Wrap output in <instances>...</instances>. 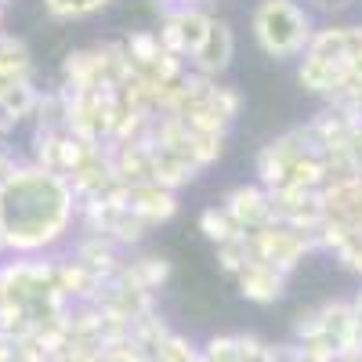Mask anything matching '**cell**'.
<instances>
[{"label":"cell","instance_id":"1","mask_svg":"<svg viewBox=\"0 0 362 362\" xmlns=\"http://www.w3.org/2000/svg\"><path fill=\"white\" fill-rule=\"evenodd\" d=\"M80 199L66 174L22 163L15 181L0 192V235L8 254L40 257L73 235Z\"/></svg>","mask_w":362,"mask_h":362},{"label":"cell","instance_id":"2","mask_svg":"<svg viewBox=\"0 0 362 362\" xmlns=\"http://www.w3.org/2000/svg\"><path fill=\"white\" fill-rule=\"evenodd\" d=\"M250 33L264 58L290 62V58H300L308 51L315 33V15L300 0H257L250 15Z\"/></svg>","mask_w":362,"mask_h":362},{"label":"cell","instance_id":"3","mask_svg":"<svg viewBox=\"0 0 362 362\" xmlns=\"http://www.w3.org/2000/svg\"><path fill=\"white\" fill-rule=\"evenodd\" d=\"M119 185H124V181H119ZM119 185H116L109 196H102V199L80 203L76 225H80L83 232H102V235L112 239V243H119V247L127 250V247H138L153 225H145L134 210L124 206V199H119Z\"/></svg>","mask_w":362,"mask_h":362},{"label":"cell","instance_id":"4","mask_svg":"<svg viewBox=\"0 0 362 362\" xmlns=\"http://www.w3.org/2000/svg\"><path fill=\"white\" fill-rule=\"evenodd\" d=\"M210 25H214V15H210L203 4H181L167 15H160V44L167 54H177L189 62V54L203 44V37L210 33Z\"/></svg>","mask_w":362,"mask_h":362},{"label":"cell","instance_id":"5","mask_svg":"<svg viewBox=\"0 0 362 362\" xmlns=\"http://www.w3.org/2000/svg\"><path fill=\"white\" fill-rule=\"evenodd\" d=\"M247 235H250L254 257H257V261H268V264H276L279 272H286V276L312 254V243H308V239L300 235L297 228L283 225V221H272V225H264V228H257V232H247Z\"/></svg>","mask_w":362,"mask_h":362},{"label":"cell","instance_id":"6","mask_svg":"<svg viewBox=\"0 0 362 362\" xmlns=\"http://www.w3.org/2000/svg\"><path fill=\"white\" fill-rule=\"evenodd\" d=\"M119 199H124L127 210H134V214L145 221V225H167L177 218V192L160 185V181H134V185H119Z\"/></svg>","mask_w":362,"mask_h":362},{"label":"cell","instance_id":"7","mask_svg":"<svg viewBox=\"0 0 362 362\" xmlns=\"http://www.w3.org/2000/svg\"><path fill=\"white\" fill-rule=\"evenodd\" d=\"M221 206L228 210V218L243 228V232H257L264 225L276 221V210H272V192L261 185V181H250V185H232L221 199Z\"/></svg>","mask_w":362,"mask_h":362},{"label":"cell","instance_id":"8","mask_svg":"<svg viewBox=\"0 0 362 362\" xmlns=\"http://www.w3.org/2000/svg\"><path fill=\"white\" fill-rule=\"evenodd\" d=\"M232 58H235V33L225 18H214L203 44L189 54V69L199 76H210V80H221L232 66Z\"/></svg>","mask_w":362,"mask_h":362},{"label":"cell","instance_id":"9","mask_svg":"<svg viewBox=\"0 0 362 362\" xmlns=\"http://www.w3.org/2000/svg\"><path fill=\"white\" fill-rule=\"evenodd\" d=\"M305 54L326 58V62H341L348 66L351 58L362 54V22H329V25H315L312 44Z\"/></svg>","mask_w":362,"mask_h":362},{"label":"cell","instance_id":"10","mask_svg":"<svg viewBox=\"0 0 362 362\" xmlns=\"http://www.w3.org/2000/svg\"><path fill=\"white\" fill-rule=\"evenodd\" d=\"M297 156H305V148L297 145V138L286 131L279 138H272L268 145L257 148V160H254V174L264 189H279L286 185V177H290V167L297 163Z\"/></svg>","mask_w":362,"mask_h":362},{"label":"cell","instance_id":"11","mask_svg":"<svg viewBox=\"0 0 362 362\" xmlns=\"http://www.w3.org/2000/svg\"><path fill=\"white\" fill-rule=\"evenodd\" d=\"M69 177V185H73V192H76V199L80 203H90V199H102V196H109L119 181H116V174H112V163H109V153H105V145H98L95 153H90L73 174H66Z\"/></svg>","mask_w":362,"mask_h":362},{"label":"cell","instance_id":"12","mask_svg":"<svg viewBox=\"0 0 362 362\" xmlns=\"http://www.w3.org/2000/svg\"><path fill=\"white\" fill-rule=\"evenodd\" d=\"M62 83L76 87V90H98V87H116L112 76H109V66H105V54L102 47H80V51H69L66 62H62Z\"/></svg>","mask_w":362,"mask_h":362},{"label":"cell","instance_id":"13","mask_svg":"<svg viewBox=\"0 0 362 362\" xmlns=\"http://www.w3.org/2000/svg\"><path fill=\"white\" fill-rule=\"evenodd\" d=\"M286 279H290L286 272H279L268 261H257V257H250L247 268L235 276L239 293H243L247 300H254V305H276V300L286 293Z\"/></svg>","mask_w":362,"mask_h":362},{"label":"cell","instance_id":"14","mask_svg":"<svg viewBox=\"0 0 362 362\" xmlns=\"http://www.w3.org/2000/svg\"><path fill=\"white\" fill-rule=\"evenodd\" d=\"M73 257L80 264H87L95 276H116L119 268H124V247L112 243L109 235L102 232H80V239L73 243Z\"/></svg>","mask_w":362,"mask_h":362},{"label":"cell","instance_id":"15","mask_svg":"<svg viewBox=\"0 0 362 362\" xmlns=\"http://www.w3.org/2000/svg\"><path fill=\"white\" fill-rule=\"evenodd\" d=\"M297 83L305 87L308 95L334 98L337 90L348 83V66L326 62V58H315V54H300L297 58Z\"/></svg>","mask_w":362,"mask_h":362},{"label":"cell","instance_id":"16","mask_svg":"<svg viewBox=\"0 0 362 362\" xmlns=\"http://www.w3.org/2000/svg\"><path fill=\"white\" fill-rule=\"evenodd\" d=\"M102 276H95L87 264H80L76 257H66L58 261V293H62L69 305H87L95 300V290H98Z\"/></svg>","mask_w":362,"mask_h":362},{"label":"cell","instance_id":"17","mask_svg":"<svg viewBox=\"0 0 362 362\" xmlns=\"http://www.w3.org/2000/svg\"><path fill=\"white\" fill-rule=\"evenodd\" d=\"M170 272H174V268H170V261H167V257H160V254H141V257L124 261L119 276H124L131 286L145 290V293H156V290H163V286H167Z\"/></svg>","mask_w":362,"mask_h":362},{"label":"cell","instance_id":"18","mask_svg":"<svg viewBox=\"0 0 362 362\" xmlns=\"http://www.w3.org/2000/svg\"><path fill=\"white\" fill-rule=\"evenodd\" d=\"M148 153H153V181H160V185H167V189H185L189 181L199 174V170H192L185 160H181L174 148H167V145H156V141H148Z\"/></svg>","mask_w":362,"mask_h":362},{"label":"cell","instance_id":"19","mask_svg":"<svg viewBox=\"0 0 362 362\" xmlns=\"http://www.w3.org/2000/svg\"><path fill=\"white\" fill-rule=\"evenodd\" d=\"M33 51L22 37L0 33V80L15 83V80H33Z\"/></svg>","mask_w":362,"mask_h":362},{"label":"cell","instance_id":"20","mask_svg":"<svg viewBox=\"0 0 362 362\" xmlns=\"http://www.w3.org/2000/svg\"><path fill=\"white\" fill-rule=\"evenodd\" d=\"M37 102H40V87L37 80H15L4 87V95H0V109H4L11 119H33L37 112Z\"/></svg>","mask_w":362,"mask_h":362},{"label":"cell","instance_id":"21","mask_svg":"<svg viewBox=\"0 0 362 362\" xmlns=\"http://www.w3.org/2000/svg\"><path fill=\"white\" fill-rule=\"evenodd\" d=\"M124 47H127V58H131V69H138V73H148L163 58V44H160L156 29H134L124 40Z\"/></svg>","mask_w":362,"mask_h":362},{"label":"cell","instance_id":"22","mask_svg":"<svg viewBox=\"0 0 362 362\" xmlns=\"http://www.w3.org/2000/svg\"><path fill=\"white\" fill-rule=\"evenodd\" d=\"M40 4L54 22H83V18H95L98 11H105L112 0H40Z\"/></svg>","mask_w":362,"mask_h":362},{"label":"cell","instance_id":"23","mask_svg":"<svg viewBox=\"0 0 362 362\" xmlns=\"http://www.w3.org/2000/svg\"><path fill=\"white\" fill-rule=\"evenodd\" d=\"M196 225H199V232H203V235H206L214 247L243 232V228H239V225L228 218V210H225L221 203H214V206H203V210H199V218H196Z\"/></svg>","mask_w":362,"mask_h":362},{"label":"cell","instance_id":"24","mask_svg":"<svg viewBox=\"0 0 362 362\" xmlns=\"http://www.w3.org/2000/svg\"><path fill=\"white\" fill-rule=\"evenodd\" d=\"M66 127H33V163L58 174V148Z\"/></svg>","mask_w":362,"mask_h":362},{"label":"cell","instance_id":"25","mask_svg":"<svg viewBox=\"0 0 362 362\" xmlns=\"http://www.w3.org/2000/svg\"><path fill=\"white\" fill-rule=\"evenodd\" d=\"M250 257H254V250H250V235L247 232H239V235L225 239V243H218V268L225 272V276H239Z\"/></svg>","mask_w":362,"mask_h":362},{"label":"cell","instance_id":"26","mask_svg":"<svg viewBox=\"0 0 362 362\" xmlns=\"http://www.w3.org/2000/svg\"><path fill=\"white\" fill-rule=\"evenodd\" d=\"M37 127H66V102H62V90H40V102H37Z\"/></svg>","mask_w":362,"mask_h":362},{"label":"cell","instance_id":"27","mask_svg":"<svg viewBox=\"0 0 362 362\" xmlns=\"http://www.w3.org/2000/svg\"><path fill=\"white\" fill-rule=\"evenodd\" d=\"M329 254H334L341 261V268H348L351 276H362V232H348Z\"/></svg>","mask_w":362,"mask_h":362},{"label":"cell","instance_id":"28","mask_svg":"<svg viewBox=\"0 0 362 362\" xmlns=\"http://www.w3.org/2000/svg\"><path fill=\"white\" fill-rule=\"evenodd\" d=\"M326 102H341V105H351V109L362 116V80H351V76H348V83L337 90L334 98H326Z\"/></svg>","mask_w":362,"mask_h":362},{"label":"cell","instance_id":"29","mask_svg":"<svg viewBox=\"0 0 362 362\" xmlns=\"http://www.w3.org/2000/svg\"><path fill=\"white\" fill-rule=\"evenodd\" d=\"M268 362H305V348L293 344H268Z\"/></svg>","mask_w":362,"mask_h":362},{"label":"cell","instance_id":"30","mask_svg":"<svg viewBox=\"0 0 362 362\" xmlns=\"http://www.w3.org/2000/svg\"><path fill=\"white\" fill-rule=\"evenodd\" d=\"M18 167H22V160H18L15 153H8L4 145H0V192H4V189L11 185V181H15Z\"/></svg>","mask_w":362,"mask_h":362},{"label":"cell","instance_id":"31","mask_svg":"<svg viewBox=\"0 0 362 362\" xmlns=\"http://www.w3.org/2000/svg\"><path fill=\"white\" fill-rule=\"evenodd\" d=\"M351 0H308V8H312V15L315 11H322V15H334V11H341V8H348Z\"/></svg>","mask_w":362,"mask_h":362},{"label":"cell","instance_id":"32","mask_svg":"<svg viewBox=\"0 0 362 362\" xmlns=\"http://www.w3.org/2000/svg\"><path fill=\"white\" fill-rule=\"evenodd\" d=\"M351 319H355V337H358V344H362V286H358V293L351 297Z\"/></svg>","mask_w":362,"mask_h":362},{"label":"cell","instance_id":"33","mask_svg":"<svg viewBox=\"0 0 362 362\" xmlns=\"http://www.w3.org/2000/svg\"><path fill=\"white\" fill-rule=\"evenodd\" d=\"M348 153H351V156H355V163L362 167V124H358V127L351 131V138H348Z\"/></svg>","mask_w":362,"mask_h":362},{"label":"cell","instance_id":"34","mask_svg":"<svg viewBox=\"0 0 362 362\" xmlns=\"http://www.w3.org/2000/svg\"><path fill=\"white\" fill-rule=\"evenodd\" d=\"M160 15H167V11H174V8H181V4H192V0H148Z\"/></svg>","mask_w":362,"mask_h":362},{"label":"cell","instance_id":"35","mask_svg":"<svg viewBox=\"0 0 362 362\" xmlns=\"http://www.w3.org/2000/svg\"><path fill=\"white\" fill-rule=\"evenodd\" d=\"M29 362H66V358H62V351H37Z\"/></svg>","mask_w":362,"mask_h":362},{"label":"cell","instance_id":"36","mask_svg":"<svg viewBox=\"0 0 362 362\" xmlns=\"http://www.w3.org/2000/svg\"><path fill=\"white\" fill-rule=\"evenodd\" d=\"M334 362H362V348H351V351H341Z\"/></svg>","mask_w":362,"mask_h":362},{"label":"cell","instance_id":"37","mask_svg":"<svg viewBox=\"0 0 362 362\" xmlns=\"http://www.w3.org/2000/svg\"><path fill=\"white\" fill-rule=\"evenodd\" d=\"M348 76H351V80H362V54L348 62Z\"/></svg>","mask_w":362,"mask_h":362},{"label":"cell","instance_id":"38","mask_svg":"<svg viewBox=\"0 0 362 362\" xmlns=\"http://www.w3.org/2000/svg\"><path fill=\"white\" fill-rule=\"evenodd\" d=\"M4 22H8V8L0 4V33H4Z\"/></svg>","mask_w":362,"mask_h":362},{"label":"cell","instance_id":"39","mask_svg":"<svg viewBox=\"0 0 362 362\" xmlns=\"http://www.w3.org/2000/svg\"><path fill=\"white\" fill-rule=\"evenodd\" d=\"M192 4H199V0H192Z\"/></svg>","mask_w":362,"mask_h":362}]
</instances>
